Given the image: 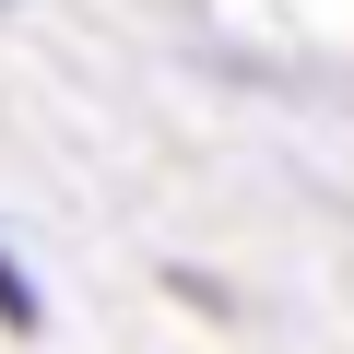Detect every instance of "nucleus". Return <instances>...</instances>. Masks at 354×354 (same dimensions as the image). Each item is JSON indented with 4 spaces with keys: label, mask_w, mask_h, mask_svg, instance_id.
I'll list each match as a JSON object with an SVG mask.
<instances>
[{
    "label": "nucleus",
    "mask_w": 354,
    "mask_h": 354,
    "mask_svg": "<svg viewBox=\"0 0 354 354\" xmlns=\"http://www.w3.org/2000/svg\"><path fill=\"white\" fill-rule=\"evenodd\" d=\"M0 330H36V283H24L12 260H0Z\"/></svg>",
    "instance_id": "1"
}]
</instances>
